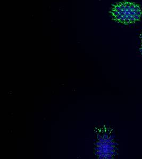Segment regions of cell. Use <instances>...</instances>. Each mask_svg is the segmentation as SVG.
Here are the masks:
<instances>
[{"instance_id": "cell-2", "label": "cell", "mask_w": 142, "mask_h": 159, "mask_svg": "<svg viewBox=\"0 0 142 159\" xmlns=\"http://www.w3.org/2000/svg\"><path fill=\"white\" fill-rule=\"evenodd\" d=\"M140 39H141V45H140V48L139 50H140V54H141L142 56V31L140 35Z\"/></svg>"}, {"instance_id": "cell-1", "label": "cell", "mask_w": 142, "mask_h": 159, "mask_svg": "<svg viewBox=\"0 0 142 159\" xmlns=\"http://www.w3.org/2000/svg\"><path fill=\"white\" fill-rule=\"evenodd\" d=\"M110 14L116 22L125 24H133L140 20L142 11L136 3L124 1L113 5L111 7Z\"/></svg>"}]
</instances>
